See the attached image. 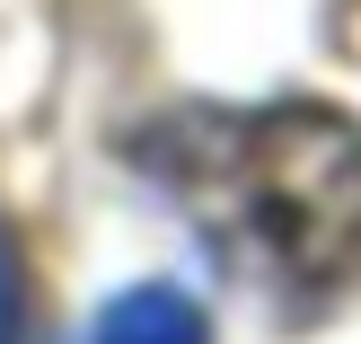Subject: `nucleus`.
<instances>
[{
    "label": "nucleus",
    "instance_id": "obj_3",
    "mask_svg": "<svg viewBox=\"0 0 361 344\" xmlns=\"http://www.w3.org/2000/svg\"><path fill=\"white\" fill-rule=\"evenodd\" d=\"M18 309H27V265H18V239L0 230V344L18 336Z\"/></svg>",
    "mask_w": 361,
    "mask_h": 344
},
{
    "label": "nucleus",
    "instance_id": "obj_1",
    "mask_svg": "<svg viewBox=\"0 0 361 344\" xmlns=\"http://www.w3.org/2000/svg\"><path fill=\"white\" fill-rule=\"evenodd\" d=\"M150 168L229 265L282 292H326L361 265V124L326 106L185 115L150 133Z\"/></svg>",
    "mask_w": 361,
    "mask_h": 344
},
{
    "label": "nucleus",
    "instance_id": "obj_2",
    "mask_svg": "<svg viewBox=\"0 0 361 344\" xmlns=\"http://www.w3.org/2000/svg\"><path fill=\"white\" fill-rule=\"evenodd\" d=\"M97 344H212V327H203V309H194L185 292H168V283H141V292L106 300Z\"/></svg>",
    "mask_w": 361,
    "mask_h": 344
}]
</instances>
